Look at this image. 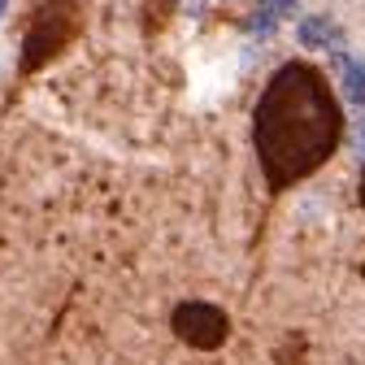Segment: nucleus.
<instances>
[{
    "instance_id": "1",
    "label": "nucleus",
    "mask_w": 365,
    "mask_h": 365,
    "mask_svg": "<svg viewBox=\"0 0 365 365\" xmlns=\"http://www.w3.org/2000/svg\"><path fill=\"white\" fill-rule=\"evenodd\" d=\"M335 105L322 78L304 66H287L269 83L261 113H257V148L274 178V187L309 174L335 148Z\"/></svg>"
},
{
    "instance_id": "2",
    "label": "nucleus",
    "mask_w": 365,
    "mask_h": 365,
    "mask_svg": "<svg viewBox=\"0 0 365 365\" xmlns=\"http://www.w3.org/2000/svg\"><path fill=\"white\" fill-rule=\"evenodd\" d=\"M78 14H74V0H39V9L26 26V48H22V70H39L43 61H53L66 39L74 35Z\"/></svg>"
},
{
    "instance_id": "3",
    "label": "nucleus",
    "mask_w": 365,
    "mask_h": 365,
    "mask_svg": "<svg viewBox=\"0 0 365 365\" xmlns=\"http://www.w3.org/2000/svg\"><path fill=\"white\" fill-rule=\"evenodd\" d=\"M170 327L182 344H192V348H217L226 339V331H231V322H226V313L205 304V300H187V304H178L174 317H170Z\"/></svg>"
},
{
    "instance_id": "4",
    "label": "nucleus",
    "mask_w": 365,
    "mask_h": 365,
    "mask_svg": "<svg viewBox=\"0 0 365 365\" xmlns=\"http://www.w3.org/2000/svg\"><path fill=\"white\" fill-rule=\"evenodd\" d=\"M300 39L309 43V48H331V43H339V26L327 22V18H304L300 22Z\"/></svg>"
},
{
    "instance_id": "5",
    "label": "nucleus",
    "mask_w": 365,
    "mask_h": 365,
    "mask_svg": "<svg viewBox=\"0 0 365 365\" xmlns=\"http://www.w3.org/2000/svg\"><path fill=\"white\" fill-rule=\"evenodd\" d=\"M344 66V61H339ZM344 87L356 105H365V66H344Z\"/></svg>"
},
{
    "instance_id": "6",
    "label": "nucleus",
    "mask_w": 365,
    "mask_h": 365,
    "mask_svg": "<svg viewBox=\"0 0 365 365\" xmlns=\"http://www.w3.org/2000/svg\"><path fill=\"white\" fill-rule=\"evenodd\" d=\"M361 205H365V178H361Z\"/></svg>"
}]
</instances>
